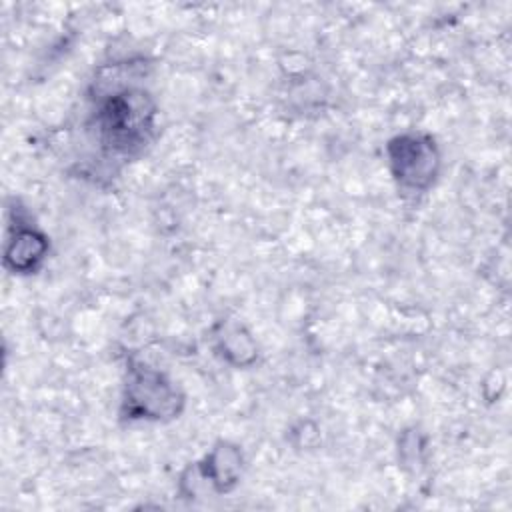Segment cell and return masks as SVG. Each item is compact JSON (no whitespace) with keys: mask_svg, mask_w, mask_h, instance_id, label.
<instances>
[{"mask_svg":"<svg viewBox=\"0 0 512 512\" xmlns=\"http://www.w3.org/2000/svg\"><path fill=\"white\" fill-rule=\"evenodd\" d=\"M390 162L402 186L426 188L438 164L434 142L422 136H400L390 144Z\"/></svg>","mask_w":512,"mask_h":512,"instance_id":"obj_1","label":"cell"},{"mask_svg":"<svg viewBox=\"0 0 512 512\" xmlns=\"http://www.w3.org/2000/svg\"><path fill=\"white\" fill-rule=\"evenodd\" d=\"M152 398L154 406V418H162L168 414H174V404H176V392L162 380L160 374L142 370L134 372L128 384V402L130 406L136 404L142 398Z\"/></svg>","mask_w":512,"mask_h":512,"instance_id":"obj_2","label":"cell"},{"mask_svg":"<svg viewBox=\"0 0 512 512\" xmlns=\"http://www.w3.org/2000/svg\"><path fill=\"white\" fill-rule=\"evenodd\" d=\"M46 242L44 238L34 230H18L14 240L10 242L6 250V258L14 260L16 270H32L34 262L44 256Z\"/></svg>","mask_w":512,"mask_h":512,"instance_id":"obj_3","label":"cell"}]
</instances>
